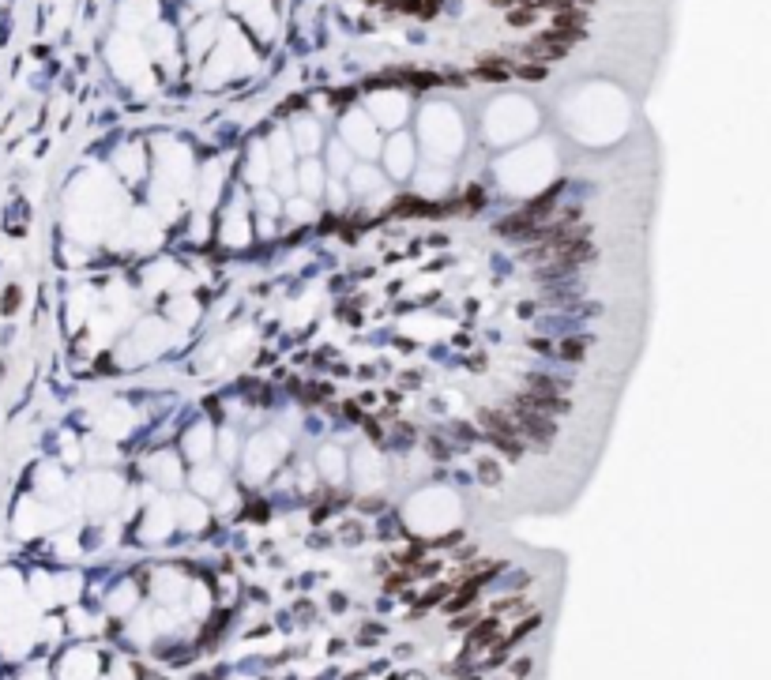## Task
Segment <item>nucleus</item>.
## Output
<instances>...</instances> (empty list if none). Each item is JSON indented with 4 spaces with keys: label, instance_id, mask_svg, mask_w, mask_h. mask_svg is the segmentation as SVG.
<instances>
[{
    "label": "nucleus",
    "instance_id": "nucleus-5",
    "mask_svg": "<svg viewBox=\"0 0 771 680\" xmlns=\"http://www.w3.org/2000/svg\"><path fill=\"white\" fill-rule=\"evenodd\" d=\"M583 342H587V338H568V342H564L557 354L568 357V361H580V357H583Z\"/></svg>",
    "mask_w": 771,
    "mask_h": 680
},
{
    "label": "nucleus",
    "instance_id": "nucleus-2",
    "mask_svg": "<svg viewBox=\"0 0 771 680\" xmlns=\"http://www.w3.org/2000/svg\"><path fill=\"white\" fill-rule=\"evenodd\" d=\"M583 27H587V12H580V8H564V12H553V30L568 41H580L583 38Z\"/></svg>",
    "mask_w": 771,
    "mask_h": 680
},
{
    "label": "nucleus",
    "instance_id": "nucleus-3",
    "mask_svg": "<svg viewBox=\"0 0 771 680\" xmlns=\"http://www.w3.org/2000/svg\"><path fill=\"white\" fill-rule=\"evenodd\" d=\"M474 75H478V79L497 83V79H508V75H512V68H508V60H504V57H497V53H485V57L478 60Z\"/></svg>",
    "mask_w": 771,
    "mask_h": 680
},
{
    "label": "nucleus",
    "instance_id": "nucleus-1",
    "mask_svg": "<svg viewBox=\"0 0 771 680\" xmlns=\"http://www.w3.org/2000/svg\"><path fill=\"white\" fill-rule=\"evenodd\" d=\"M568 49H572V46L557 34V30H546V34H535V38H530L519 53H523L527 60H535V64H546V60H561Z\"/></svg>",
    "mask_w": 771,
    "mask_h": 680
},
{
    "label": "nucleus",
    "instance_id": "nucleus-4",
    "mask_svg": "<svg viewBox=\"0 0 771 680\" xmlns=\"http://www.w3.org/2000/svg\"><path fill=\"white\" fill-rule=\"evenodd\" d=\"M519 79H535V83H542L546 79V64H535V60H523L519 68H512Z\"/></svg>",
    "mask_w": 771,
    "mask_h": 680
},
{
    "label": "nucleus",
    "instance_id": "nucleus-6",
    "mask_svg": "<svg viewBox=\"0 0 771 680\" xmlns=\"http://www.w3.org/2000/svg\"><path fill=\"white\" fill-rule=\"evenodd\" d=\"M535 15H538L535 8H527V4H523V8H516V12L508 15V23H512V27H527V23H535Z\"/></svg>",
    "mask_w": 771,
    "mask_h": 680
},
{
    "label": "nucleus",
    "instance_id": "nucleus-8",
    "mask_svg": "<svg viewBox=\"0 0 771 680\" xmlns=\"http://www.w3.org/2000/svg\"><path fill=\"white\" fill-rule=\"evenodd\" d=\"M493 8H508V4H516V0H490Z\"/></svg>",
    "mask_w": 771,
    "mask_h": 680
},
{
    "label": "nucleus",
    "instance_id": "nucleus-7",
    "mask_svg": "<svg viewBox=\"0 0 771 680\" xmlns=\"http://www.w3.org/2000/svg\"><path fill=\"white\" fill-rule=\"evenodd\" d=\"M399 12H407V15H421V0H399Z\"/></svg>",
    "mask_w": 771,
    "mask_h": 680
}]
</instances>
